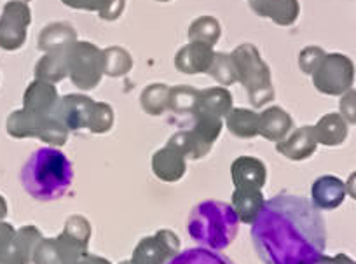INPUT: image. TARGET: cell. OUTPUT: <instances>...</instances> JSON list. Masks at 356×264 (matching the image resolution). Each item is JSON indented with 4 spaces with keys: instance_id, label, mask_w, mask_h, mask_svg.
I'll return each mask as SVG.
<instances>
[{
    "instance_id": "d590c367",
    "label": "cell",
    "mask_w": 356,
    "mask_h": 264,
    "mask_svg": "<svg viewBox=\"0 0 356 264\" xmlns=\"http://www.w3.org/2000/svg\"><path fill=\"white\" fill-rule=\"evenodd\" d=\"M327 56V51L320 46H307L299 53V68L307 75H313Z\"/></svg>"
},
{
    "instance_id": "83f0119b",
    "label": "cell",
    "mask_w": 356,
    "mask_h": 264,
    "mask_svg": "<svg viewBox=\"0 0 356 264\" xmlns=\"http://www.w3.org/2000/svg\"><path fill=\"white\" fill-rule=\"evenodd\" d=\"M140 105L149 116H161L170 111V86L163 82L149 84L140 95Z\"/></svg>"
},
{
    "instance_id": "d4e9b609",
    "label": "cell",
    "mask_w": 356,
    "mask_h": 264,
    "mask_svg": "<svg viewBox=\"0 0 356 264\" xmlns=\"http://www.w3.org/2000/svg\"><path fill=\"white\" fill-rule=\"evenodd\" d=\"M232 107H234V102H232L231 91L224 86H213V88L200 90L197 105L194 111L210 112V114L225 119V116L232 111Z\"/></svg>"
},
{
    "instance_id": "30bf717a",
    "label": "cell",
    "mask_w": 356,
    "mask_h": 264,
    "mask_svg": "<svg viewBox=\"0 0 356 264\" xmlns=\"http://www.w3.org/2000/svg\"><path fill=\"white\" fill-rule=\"evenodd\" d=\"M180 238L171 229H159L143 236L131 254V264H168L180 252Z\"/></svg>"
},
{
    "instance_id": "5bb4252c",
    "label": "cell",
    "mask_w": 356,
    "mask_h": 264,
    "mask_svg": "<svg viewBox=\"0 0 356 264\" xmlns=\"http://www.w3.org/2000/svg\"><path fill=\"white\" fill-rule=\"evenodd\" d=\"M60 95L54 84L46 81H35L26 88L25 97H23V111L39 118H49L56 114V109L60 105Z\"/></svg>"
},
{
    "instance_id": "f35d334b",
    "label": "cell",
    "mask_w": 356,
    "mask_h": 264,
    "mask_svg": "<svg viewBox=\"0 0 356 264\" xmlns=\"http://www.w3.org/2000/svg\"><path fill=\"white\" fill-rule=\"evenodd\" d=\"M67 8L77 9V11L100 13L107 0H61Z\"/></svg>"
},
{
    "instance_id": "7c38bea8",
    "label": "cell",
    "mask_w": 356,
    "mask_h": 264,
    "mask_svg": "<svg viewBox=\"0 0 356 264\" xmlns=\"http://www.w3.org/2000/svg\"><path fill=\"white\" fill-rule=\"evenodd\" d=\"M88 247L60 233L54 238H42L33 250V264H82Z\"/></svg>"
},
{
    "instance_id": "60d3db41",
    "label": "cell",
    "mask_w": 356,
    "mask_h": 264,
    "mask_svg": "<svg viewBox=\"0 0 356 264\" xmlns=\"http://www.w3.org/2000/svg\"><path fill=\"white\" fill-rule=\"evenodd\" d=\"M82 264H112V263L108 259H105V257L88 252L84 256V261H82Z\"/></svg>"
},
{
    "instance_id": "d6a6232c",
    "label": "cell",
    "mask_w": 356,
    "mask_h": 264,
    "mask_svg": "<svg viewBox=\"0 0 356 264\" xmlns=\"http://www.w3.org/2000/svg\"><path fill=\"white\" fill-rule=\"evenodd\" d=\"M208 74H210L218 84L224 86V88L238 82V75H236L234 61H232L231 53H215V60L213 63H211V68Z\"/></svg>"
},
{
    "instance_id": "bcb514c9",
    "label": "cell",
    "mask_w": 356,
    "mask_h": 264,
    "mask_svg": "<svg viewBox=\"0 0 356 264\" xmlns=\"http://www.w3.org/2000/svg\"><path fill=\"white\" fill-rule=\"evenodd\" d=\"M19 2H25V4H26V2H29V0H19Z\"/></svg>"
},
{
    "instance_id": "2e32d148",
    "label": "cell",
    "mask_w": 356,
    "mask_h": 264,
    "mask_svg": "<svg viewBox=\"0 0 356 264\" xmlns=\"http://www.w3.org/2000/svg\"><path fill=\"white\" fill-rule=\"evenodd\" d=\"M150 166H152V173L161 183L173 184L186 177L187 157L182 153H178L175 147L166 143V146L161 147L152 154Z\"/></svg>"
},
{
    "instance_id": "d6986e66",
    "label": "cell",
    "mask_w": 356,
    "mask_h": 264,
    "mask_svg": "<svg viewBox=\"0 0 356 264\" xmlns=\"http://www.w3.org/2000/svg\"><path fill=\"white\" fill-rule=\"evenodd\" d=\"M346 183L335 175H321L311 186V201L318 210H335L346 200Z\"/></svg>"
},
{
    "instance_id": "9c48e42d",
    "label": "cell",
    "mask_w": 356,
    "mask_h": 264,
    "mask_svg": "<svg viewBox=\"0 0 356 264\" xmlns=\"http://www.w3.org/2000/svg\"><path fill=\"white\" fill-rule=\"evenodd\" d=\"M42 238V231L35 226L15 229L9 222L0 221V264H30Z\"/></svg>"
},
{
    "instance_id": "6da1fadb",
    "label": "cell",
    "mask_w": 356,
    "mask_h": 264,
    "mask_svg": "<svg viewBox=\"0 0 356 264\" xmlns=\"http://www.w3.org/2000/svg\"><path fill=\"white\" fill-rule=\"evenodd\" d=\"M252 242L264 264H314L325 256L327 224L313 201L282 193L266 201Z\"/></svg>"
},
{
    "instance_id": "74e56055",
    "label": "cell",
    "mask_w": 356,
    "mask_h": 264,
    "mask_svg": "<svg viewBox=\"0 0 356 264\" xmlns=\"http://www.w3.org/2000/svg\"><path fill=\"white\" fill-rule=\"evenodd\" d=\"M124 8H126V0H107L104 9L98 13V16H100L104 22H115V20L124 13Z\"/></svg>"
},
{
    "instance_id": "f546056e",
    "label": "cell",
    "mask_w": 356,
    "mask_h": 264,
    "mask_svg": "<svg viewBox=\"0 0 356 264\" xmlns=\"http://www.w3.org/2000/svg\"><path fill=\"white\" fill-rule=\"evenodd\" d=\"M168 264H236L227 256L218 250L207 249V247H193V249L178 252Z\"/></svg>"
},
{
    "instance_id": "e575fe53",
    "label": "cell",
    "mask_w": 356,
    "mask_h": 264,
    "mask_svg": "<svg viewBox=\"0 0 356 264\" xmlns=\"http://www.w3.org/2000/svg\"><path fill=\"white\" fill-rule=\"evenodd\" d=\"M115 114L114 109L111 107L105 102H97L93 109V114H91V119H89L88 130L95 135H104V133H108L114 126Z\"/></svg>"
},
{
    "instance_id": "8fae6325",
    "label": "cell",
    "mask_w": 356,
    "mask_h": 264,
    "mask_svg": "<svg viewBox=\"0 0 356 264\" xmlns=\"http://www.w3.org/2000/svg\"><path fill=\"white\" fill-rule=\"evenodd\" d=\"M32 23V13L25 2L13 0L4 6L0 16V47L16 51L25 44L26 32Z\"/></svg>"
},
{
    "instance_id": "8d00e7d4",
    "label": "cell",
    "mask_w": 356,
    "mask_h": 264,
    "mask_svg": "<svg viewBox=\"0 0 356 264\" xmlns=\"http://www.w3.org/2000/svg\"><path fill=\"white\" fill-rule=\"evenodd\" d=\"M339 114L346 119L348 125H356V90L346 91L339 102Z\"/></svg>"
},
{
    "instance_id": "7bdbcfd3",
    "label": "cell",
    "mask_w": 356,
    "mask_h": 264,
    "mask_svg": "<svg viewBox=\"0 0 356 264\" xmlns=\"http://www.w3.org/2000/svg\"><path fill=\"white\" fill-rule=\"evenodd\" d=\"M8 214H9L8 201H6V198L0 194V221H4V219L8 217Z\"/></svg>"
},
{
    "instance_id": "ee69618b",
    "label": "cell",
    "mask_w": 356,
    "mask_h": 264,
    "mask_svg": "<svg viewBox=\"0 0 356 264\" xmlns=\"http://www.w3.org/2000/svg\"><path fill=\"white\" fill-rule=\"evenodd\" d=\"M119 264H131V261H122V263H119Z\"/></svg>"
},
{
    "instance_id": "1f68e13d",
    "label": "cell",
    "mask_w": 356,
    "mask_h": 264,
    "mask_svg": "<svg viewBox=\"0 0 356 264\" xmlns=\"http://www.w3.org/2000/svg\"><path fill=\"white\" fill-rule=\"evenodd\" d=\"M197 95H200V90L193 86H173L170 88V111L173 114L193 116L197 105Z\"/></svg>"
},
{
    "instance_id": "5b68a950",
    "label": "cell",
    "mask_w": 356,
    "mask_h": 264,
    "mask_svg": "<svg viewBox=\"0 0 356 264\" xmlns=\"http://www.w3.org/2000/svg\"><path fill=\"white\" fill-rule=\"evenodd\" d=\"M224 128V119L210 112L194 111L193 128L182 130L171 135L168 146L175 147L178 153H182L187 160H201L211 153V147L220 137Z\"/></svg>"
},
{
    "instance_id": "52a82bcc",
    "label": "cell",
    "mask_w": 356,
    "mask_h": 264,
    "mask_svg": "<svg viewBox=\"0 0 356 264\" xmlns=\"http://www.w3.org/2000/svg\"><path fill=\"white\" fill-rule=\"evenodd\" d=\"M104 63V49L88 40H77L68 49V79L77 90H95L105 75Z\"/></svg>"
},
{
    "instance_id": "3957f363",
    "label": "cell",
    "mask_w": 356,
    "mask_h": 264,
    "mask_svg": "<svg viewBox=\"0 0 356 264\" xmlns=\"http://www.w3.org/2000/svg\"><path fill=\"white\" fill-rule=\"evenodd\" d=\"M239 219L234 208L218 200H204L191 210L187 233L200 247L224 250L239 233Z\"/></svg>"
},
{
    "instance_id": "7402d4cb",
    "label": "cell",
    "mask_w": 356,
    "mask_h": 264,
    "mask_svg": "<svg viewBox=\"0 0 356 264\" xmlns=\"http://www.w3.org/2000/svg\"><path fill=\"white\" fill-rule=\"evenodd\" d=\"M266 196L262 189H246V187H234L231 196V207L234 208L241 224H250L257 221L266 205Z\"/></svg>"
},
{
    "instance_id": "4316f807",
    "label": "cell",
    "mask_w": 356,
    "mask_h": 264,
    "mask_svg": "<svg viewBox=\"0 0 356 264\" xmlns=\"http://www.w3.org/2000/svg\"><path fill=\"white\" fill-rule=\"evenodd\" d=\"M35 77L51 84H56L68 77V49L44 54L35 65Z\"/></svg>"
},
{
    "instance_id": "ac0fdd59",
    "label": "cell",
    "mask_w": 356,
    "mask_h": 264,
    "mask_svg": "<svg viewBox=\"0 0 356 264\" xmlns=\"http://www.w3.org/2000/svg\"><path fill=\"white\" fill-rule=\"evenodd\" d=\"M318 139L314 126H300L290 133L286 139L276 143V150L290 161H304L316 153Z\"/></svg>"
},
{
    "instance_id": "ffe728a7",
    "label": "cell",
    "mask_w": 356,
    "mask_h": 264,
    "mask_svg": "<svg viewBox=\"0 0 356 264\" xmlns=\"http://www.w3.org/2000/svg\"><path fill=\"white\" fill-rule=\"evenodd\" d=\"M250 8L260 18H269L280 26H290L300 15L299 0H250Z\"/></svg>"
},
{
    "instance_id": "277c9868",
    "label": "cell",
    "mask_w": 356,
    "mask_h": 264,
    "mask_svg": "<svg viewBox=\"0 0 356 264\" xmlns=\"http://www.w3.org/2000/svg\"><path fill=\"white\" fill-rule=\"evenodd\" d=\"M234 61L238 82L246 90L250 105L260 109L262 105L275 100V86H273L271 68L260 56L259 49L253 44H239L231 53Z\"/></svg>"
},
{
    "instance_id": "e0dca14e",
    "label": "cell",
    "mask_w": 356,
    "mask_h": 264,
    "mask_svg": "<svg viewBox=\"0 0 356 264\" xmlns=\"http://www.w3.org/2000/svg\"><path fill=\"white\" fill-rule=\"evenodd\" d=\"M231 180L234 187L264 189L267 183V166L260 157L239 156L231 163Z\"/></svg>"
},
{
    "instance_id": "9a60e30c",
    "label": "cell",
    "mask_w": 356,
    "mask_h": 264,
    "mask_svg": "<svg viewBox=\"0 0 356 264\" xmlns=\"http://www.w3.org/2000/svg\"><path fill=\"white\" fill-rule=\"evenodd\" d=\"M215 60V51L203 42H187L175 54V68L187 75L208 74Z\"/></svg>"
},
{
    "instance_id": "f1b7e54d",
    "label": "cell",
    "mask_w": 356,
    "mask_h": 264,
    "mask_svg": "<svg viewBox=\"0 0 356 264\" xmlns=\"http://www.w3.org/2000/svg\"><path fill=\"white\" fill-rule=\"evenodd\" d=\"M220 37L222 26L215 16H200L189 25V42H203L213 47Z\"/></svg>"
},
{
    "instance_id": "ba28073f",
    "label": "cell",
    "mask_w": 356,
    "mask_h": 264,
    "mask_svg": "<svg viewBox=\"0 0 356 264\" xmlns=\"http://www.w3.org/2000/svg\"><path fill=\"white\" fill-rule=\"evenodd\" d=\"M356 68L349 56L342 53H327L320 67L314 70L313 84L321 95L342 97L355 84Z\"/></svg>"
},
{
    "instance_id": "44dd1931",
    "label": "cell",
    "mask_w": 356,
    "mask_h": 264,
    "mask_svg": "<svg viewBox=\"0 0 356 264\" xmlns=\"http://www.w3.org/2000/svg\"><path fill=\"white\" fill-rule=\"evenodd\" d=\"M293 118L278 105L264 109L260 114V130L259 135L264 137L269 142H282L283 139L293 132Z\"/></svg>"
},
{
    "instance_id": "f6af8a7d",
    "label": "cell",
    "mask_w": 356,
    "mask_h": 264,
    "mask_svg": "<svg viewBox=\"0 0 356 264\" xmlns=\"http://www.w3.org/2000/svg\"><path fill=\"white\" fill-rule=\"evenodd\" d=\"M157 2H170V0H157Z\"/></svg>"
},
{
    "instance_id": "836d02e7",
    "label": "cell",
    "mask_w": 356,
    "mask_h": 264,
    "mask_svg": "<svg viewBox=\"0 0 356 264\" xmlns=\"http://www.w3.org/2000/svg\"><path fill=\"white\" fill-rule=\"evenodd\" d=\"M68 238H72L74 242L81 243L82 247H89V242H91V235H93V226L84 215H70L65 222L63 231Z\"/></svg>"
},
{
    "instance_id": "cb8c5ba5",
    "label": "cell",
    "mask_w": 356,
    "mask_h": 264,
    "mask_svg": "<svg viewBox=\"0 0 356 264\" xmlns=\"http://www.w3.org/2000/svg\"><path fill=\"white\" fill-rule=\"evenodd\" d=\"M314 133H316L318 143L325 147H337L348 139L349 125L339 112H330L318 119L314 125Z\"/></svg>"
},
{
    "instance_id": "ab89813d",
    "label": "cell",
    "mask_w": 356,
    "mask_h": 264,
    "mask_svg": "<svg viewBox=\"0 0 356 264\" xmlns=\"http://www.w3.org/2000/svg\"><path fill=\"white\" fill-rule=\"evenodd\" d=\"M314 264H356V261H353L351 257L346 256V254H337V256H334V257L323 256L320 261H318V263H314Z\"/></svg>"
},
{
    "instance_id": "b9f144b4",
    "label": "cell",
    "mask_w": 356,
    "mask_h": 264,
    "mask_svg": "<svg viewBox=\"0 0 356 264\" xmlns=\"http://www.w3.org/2000/svg\"><path fill=\"white\" fill-rule=\"evenodd\" d=\"M346 193H348L353 200H356V171H353V173L349 175L348 183H346Z\"/></svg>"
},
{
    "instance_id": "8992f818",
    "label": "cell",
    "mask_w": 356,
    "mask_h": 264,
    "mask_svg": "<svg viewBox=\"0 0 356 264\" xmlns=\"http://www.w3.org/2000/svg\"><path fill=\"white\" fill-rule=\"evenodd\" d=\"M8 133L15 139H39L49 147L67 143L70 130L58 119V116L39 118L26 111H16L8 118Z\"/></svg>"
},
{
    "instance_id": "484cf974",
    "label": "cell",
    "mask_w": 356,
    "mask_h": 264,
    "mask_svg": "<svg viewBox=\"0 0 356 264\" xmlns=\"http://www.w3.org/2000/svg\"><path fill=\"white\" fill-rule=\"evenodd\" d=\"M225 126L238 139L252 140L259 137L260 114L252 109L232 107V111L225 116Z\"/></svg>"
},
{
    "instance_id": "4fadbf2b",
    "label": "cell",
    "mask_w": 356,
    "mask_h": 264,
    "mask_svg": "<svg viewBox=\"0 0 356 264\" xmlns=\"http://www.w3.org/2000/svg\"><path fill=\"white\" fill-rule=\"evenodd\" d=\"M97 102L88 95L70 93L60 98V105L56 109V116L70 132L86 130L89 126V119L93 114Z\"/></svg>"
},
{
    "instance_id": "7a4b0ae2",
    "label": "cell",
    "mask_w": 356,
    "mask_h": 264,
    "mask_svg": "<svg viewBox=\"0 0 356 264\" xmlns=\"http://www.w3.org/2000/svg\"><path fill=\"white\" fill-rule=\"evenodd\" d=\"M19 183L33 200H60L74 183V166L58 147H40L23 164Z\"/></svg>"
},
{
    "instance_id": "603a6c76",
    "label": "cell",
    "mask_w": 356,
    "mask_h": 264,
    "mask_svg": "<svg viewBox=\"0 0 356 264\" xmlns=\"http://www.w3.org/2000/svg\"><path fill=\"white\" fill-rule=\"evenodd\" d=\"M77 42V32L72 25L63 22H56L47 25L40 32L37 46L44 53H54V51H67Z\"/></svg>"
},
{
    "instance_id": "4dcf8cb0",
    "label": "cell",
    "mask_w": 356,
    "mask_h": 264,
    "mask_svg": "<svg viewBox=\"0 0 356 264\" xmlns=\"http://www.w3.org/2000/svg\"><path fill=\"white\" fill-rule=\"evenodd\" d=\"M104 72L107 77H122L133 68V56L126 47L112 46L104 49Z\"/></svg>"
}]
</instances>
